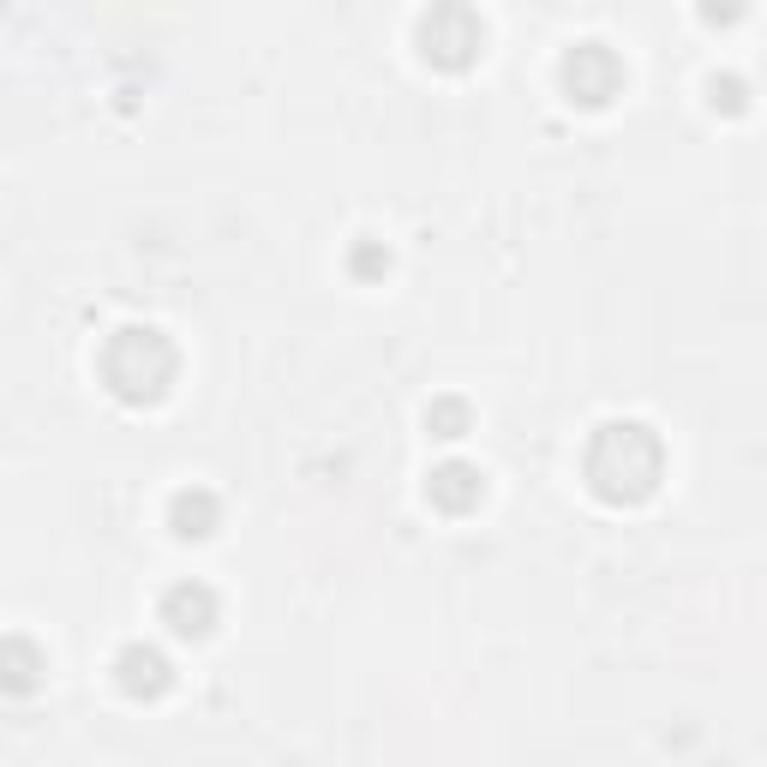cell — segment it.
I'll return each mask as SVG.
<instances>
[{
	"label": "cell",
	"mask_w": 767,
	"mask_h": 767,
	"mask_svg": "<svg viewBox=\"0 0 767 767\" xmlns=\"http://www.w3.org/2000/svg\"><path fill=\"white\" fill-rule=\"evenodd\" d=\"M168 612L180 618L174 630H186V636H192V630H204V618H210V594H174V606H168Z\"/></svg>",
	"instance_id": "obj_1"
}]
</instances>
